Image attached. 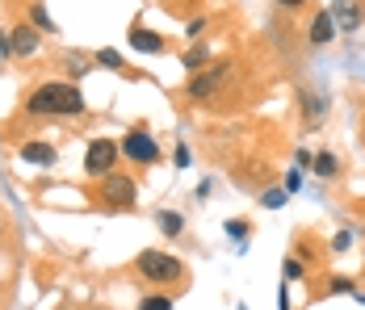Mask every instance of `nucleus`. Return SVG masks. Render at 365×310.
I'll return each mask as SVG.
<instances>
[{"mask_svg": "<svg viewBox=\"0 0 365 310\" xmlns=\"http://www.w3.org/2000/svg\"><path fill=\"white\" fill-rule=\"evenodd\" d=\"M84 109H88L84 93L72 80H46L26 97V113H34V118H80Z\"/></svg>", "mask_w": 365, "mask_h": 310, "instance_id": "f257e3e1", "label": "nucleus"}, {"mask_svg": "<svg viewBox=\"0 0 365 310\" xmlns=\"http://www.w3.org/2000/svg\"><path fill=\"white\" fill-rule=\"evenodd\" d=\"M135 273L143 277L147 285H181L185 281V260L181 256H168V252H139L135 260Z\"/></svg>", "mask_w": 365, "mask_h": 310, "instance_id": "f03ea898", "label": "nucleus"}, {"mask_svg": "<svg viewBox=\"0 0 365 310\" xmlns=\"http://www.w3.org/2000/svg\"><path fill=\"white\" fill-rule=\"evenodd\" d=\"M227 80H231V63H206L202 71H189L185 93H189V101H210L227 88Z\"/></svg>", "mask_w": 365, "mask_h": 310, "instance_id": "7ed1b4c3", "label": "nucleus"}, {"mask_svg": "<svg viewBox=\"0 0 365 310\" xmlns=\"http://www.w3.org/2000/svg\"><path fill=\"white\" fill-rule=\"evenodd\" d=\"M118 155H122L118 143H110V138H93L88 151H84V172L93 176V180H106V176L113 172V164H118Z\"/></svg>", "mask_w": 365, "mask_h": 310, "instance_id": "20e7f679", "label": "nucleus"}, {"mask_svg": "<svg viewBox=\"0 0 365 310\" xmlns=\"http://www.w3.org/2000/svg\"><path fill=\"white\" fill-rule=\"evenodd\" d=\"M135 197H139V185H135L130 176L110 172L106 180H101V202H106L110 210H130L135 206Z\"/></svg>", "mask_w": 365, "mask_h": 310, "instance_id": "39448f33", "label": "nucleus"}, {"mask_svg": "<svg viewBox=\"0 0 365 310\" xmlns=\"http://www.w3.org/2000/svg\"><path fill=\"white\" fill-rule=\"evenodd\" d=\"M122 155H126L130 164H155V160H160V143L147 135L143 126H135L130 135L122 138Z\"/></svg>", "mask_w": 365, "mask_h": 310, "instance_id": "423d86ee", "label": "nucleus"}, {"mask_svg": "<svg viewBox=\"0 0 365 310\" xmlns=\"http://www.w3.org/2000/svg\"><path fill=\"white\" fill-rule=\"evenodd\" d=\"M9 42H13V55L17 59H30V55H38V46H42V34H38L30 21H21V26L9 30Z\"/></svg>", "mask_w": 365, "mask_h": 310, "instance_id": "0eeeda50", "label": "nucleus"}, {"mask_svg": "<svg viewBox=\"0 0 365 310\" xmlns=\"http://www.w3.org/2000/svg\"><path fill=\"white\" fill-rule=\"evenodd\" d=\"M336 34H340V26H336L331 9H324V13H315V21H311V30H307V42H311V46H328Z\"/></svg>", "mask_w": 365, "mask_h": 310, "instance_id": "6e6552de", "label": "nucleus"}, {"mask_svg": "<svg viewBox=\"0 0 365 310\" xmlns=\"http://www.w3.org/2000/svg\"><path fill=\"white\" fill-rule=\"evenodd\" d=\"M126 38H130V46H135V51H143V55H160V51H164V38L151 34V30H143V26H135Z\"/></svg>", "mask_w": 365, "mask_h": 310, "instance_id": "1a4fd4ad", "label": "nucleus"}, {"mask_svg": "<svg viewBox=\"0 0 365 310\" xmlns=\"http://www.w3.org/2000/svg\"><path fill=\"white\" fill-rule=\"evenodd\" d=\"M21 160L26 164H38V168H51L55 164V147L51 143H26L21 147Z\"/></svg>", "mask_w": 365, "mask_h": 310, "instance_id": "9d476101", "label": "nucleus"}, {"mask_svg": "<svg viewBox=\"0 0 365 310\" xmlns=\"http://www.w3.org/2000/svg\"><path fill=\"white\" fill-rule=\"evenodd\" d=\"M331 17H336V26H344V30H357V26H361V13H357V4H349V0H336V4H331Z\"/></svg>", "mask_w": 365, "mask_h": 310, "instance_id": "9b49d317", "label": "nucleus"}, {"mask_svg": "<svg viewBox=\"0 0 365 310\" xmlns=\"http://www.w3.org/2000/svg\"><path fill=\"white\" fill-rule=\"evenodd\" d=\"M155 222H160V231H164V235H181V231H185V218L177 214V210H160V214H155Z\"/></svg>", "mask_w": 365, "mask_h": 310, "instance_id": "f8f14e48", "label": "nucleus"}, {"mask_svg": "<svg viewBox=\"0 0 365 310\" xmlns=\"http://www.w3.org/2000/svg\"><path fill=\"white\" fill-rule=\"evenodd\" d=\"M315 172L319 176H336L340 172V160H336L331 151H319V155H315Z\"/></svg>", "mask_w": 365, "mask_h": 310, "instance_id": "ddd939ff", "label": "nucleus"}, {"mask_svg": "<svg viewBox=\"0 0 365 310\" xmlns=\"http://www.w3.org/2000/svg\"><path fill=\"white\" fill-rule=\"evenodd\" d=\"M206 63H210V55H206V46H193V51L185 55V68H189V71H202Z\"/></svg>", "mask_w": 365, "mask_h": 310, "instance_id": "4468645a", "label": "nucleus"}, {"mask_svg": "<svg viewBox=\"0 0 365 310\" xmlns=\"http://www.w3.org/2000/svg\"><path fill=\"white\" fill-rule=\"evenodd\" d=\"M139 310H173V298L168 294H147L143 302H139Z\"/></svg>", "mask_w": 365, "mask_h": 310, "instance_id": "2eb2a0df", "label": "nucleus"}, {"mask_svg": "<svg viewBox=\"0 0 365 310\" xmlns=\"http://www.w3.org/2000/svg\"><path fill=\"white\" fill-rule=\"evenodd\" d=\"M30 21H34L38 30H46V34H55V21L46 17V9H42V4H34V9H30Z\"/></svg>", "mask_w": 365, "mask_h": 310, "instance_id": "dca6fc26", "label": "nucleus"}, {"mask_svg": "<svg viewBox=\"0 0 365 310\" xmlns=\"http://www.w3.org/2000/svg\"><path fill=\"white\" fill-rule=\"evenodd\" d=\"M307 273V269H302V260H298V256H286V264H282V277H286V281H294V277H302Z\"/></svg>", "mask_w": 365, "mask_h": 310, "instance_id": "f3484780", "label": "nucleus"}, {"mask_svg": "<svg viewBox=\"0 0 365 310\" xmlns=\"http://www.w3.org/2000/svg\"><path fill=\"white\" fill-rule=\"evenodd\" d=\"M97 63H106V68L122 71V55H118V51H97Z\"/></svg>", "mask_w": 365, "mask_h": 310, "instance_id": "a211bd4d", "label": "nucleus"}, {"mask_svg": "<svg viewBox=\"0 0 365 310\" xmlns=\"http://www.w3.org/2000/svg\"><path fill=\"white\" fill-rule=\"evenodd\" d=\"M185 34H189L193 42H197V38L206 34V17H193V21H185Z\"/></svg>", "mask_w": 365, "mask_h": 310, "instance_id": "6ab92c4d", "label": "nucleus"}, {"mask_svg": "<svg viewBox=\"0 0 365 310\" xmlns=\"http://www.w3.org/2000/svg\"><path fill=\"white\" fill-rule=\"evenodd\" d=\"M227 235L244 239V235H248V222H244V218H227Z\"/></svg>", "mask_w": 365, "mask_h": 310, "instance_id": "aec40b11", "label": "nucleus"}, {"mask_svg": "<svg viewBox=\"0 0 365 310\" xmlns=\"http://www.w3.org/2000/svg\"><path fill=\"white\" fill-rule=\"evenodd\" d=\"M264 206H269V210H282V206H286V189H273V193H264Z\"/></svg>", "mask_w": 365, "mask_h": 310, "instance_id": "412c9836", "label": "nucleus"}, {"mask_svg": "<svg viewBox=\"0 0 365 310\" xmlns=\"http://www.w3.org/2000/svg\"><path fill=\"white\" fill-rule=\"evenodd\" d=\"M353 247V231H340L336 239H331V252H349Z\"/></svg>", "mask_w": 365, "mask_h": 310, "instance_id": "4be33fe9", "label": "nucleus"}, {"mask_svg": "<svg viewBox=\"0 0 365 310\" xmlns=\"http://www.w3.org/2000/svg\"><path fill=\"white\" fill-rule=\"evenodd\" d=\"M328 289H331V294H353V281H349V277H331Z\"/></svg>", "mask_w": 365, "mask_h": 310, "instance_id": "5701e85b", "label": "nucleus"}, {"mask_svg": "<svg viewBox=\"0 0 365 310\" xmlns=\"http://www.w3.org/2000/svg\"><path fill=\"white\" fill-rule=\"evenodd\" d=\"M173 160H177V168H189V147H177V151H173Z\"/></svg>", "mask_w": 365, "mask_h": 310, "instance_id": "b1692460", "label": "nucleus"}, {"mask_svg": "<svg viewBox=\"0 0 365 310\" xmlns=\"http://www.w3.org/2000/svg\"><path fill=\"white\" fill-rule=\"evenodd\" d=\"M298 189H302V176L290 172V176H286V193H298Z\"/></svg>", "mask_w": 365, "mask_h": 310, "instance_id": "393cba45", "label": "nucleus"}, {"mask_svg": "<svg viewBox=\"0 0 365 310\" xmlns=\"http://www.w3.org/2000/svg\"><path fill=\"white\" fill-rule=\"evenodd\" d=\"M277 4H282V9H302L307 0H277Z\"/></svg>", "mask_w": 365, "mask_h": 310, "instance_id": "a878e982", "label": "nucleus"}]
</instances>
